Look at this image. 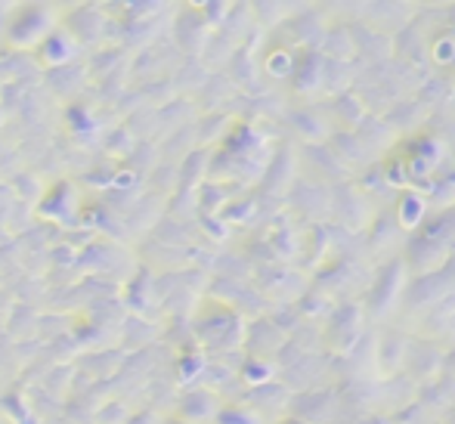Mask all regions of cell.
Instances as JSON below:
<instances>
[{
  "label": "cell",
  "mask_w": 455,
  "mask_h": 424,
  "mask_svg": "<svg viewBox=\"0 0 455 424\" xmlns=\"http://www.w3.org/2000/svg\"><path fill=\"white\" fill-rule=\"evenodd\" d=\"M371 220H375V208L365 202V196L354 180L331 186V220L329 223H335V227L347 229V233H354V236H363Z\"/></svg>",
  "instance_id": "obj_5"
},
{
  "label": "cell",
  "mask_w": 455,
  "mask_h": 424,
  "mask_svg": "<svg viewBox=\"0 0 455 424\" xmlns=\"http://www.w3.org/2000/svg\"><path fill=\"white\" fill-rule=\"evenodd\" d=\"M443 273H446V276H450V282H452V288H455V254L450 257V260H446Z\"/></svg>",
  "instance_id": "obj_25"
},
{
  "label": "cell",
  "mask_w": 455,
  "mask_h": 424,
  "mask_svg": "<svg viewBox=\"0 0 455 424\" xmlns=\"http://www.w3.org/2000/svg\"><path fill=\"white\" fill-rule=\"evenodd\" d=\"M354 133L360 137V143L378 158V162H384V158H387L390 152L396 149V143H400V137L390 131L387 121L378 118V115H365V118L360 121V127H356Z\"/></svg>",
  "instance_id": "obj_14"
},
{
  "label": "cell",
  "mask_w": 455,
  "mask_h": 424,
  "mask_svg": "<svg viewBox=\"0 0 455 424\" xmlns=\"http://www.w3.org/2000/svg\"><path fill=\"white\" fill-rule=\"evenodd\" d=\"M443 375H450V378H455V347H450V350H446Z\"/></svg>",
  "instance_id": "obj_24"
},
{
  "label": "cell",
  "mask_w": 455,
  "mask_h": 424,
  "mask_svg": "<svg viewBox=\"0 0 455 424\" xmlns=\"http://www.w3.org/2000/svg\"><path fill=\"white\" fill-rule=\"evenodd\" d=\"M390 214H394V220L412 236L415 229L431 217V208H427V198L421 189H400L396 202L390 204Z\"/></svg>",
  "instance_id": "obj_17"
},
{
  "label": "cell",
  "mask_w": 455,
  "mask_h": 424,
  "mask_svg": "<svg viewBox=\"0 0 455 424\" xmlns=\"http://www.w3.org/2000/svg\"><path fill=\"white\" fill-rule=\"evenodd\" d=\"M421 192H425L431 214H440V211L455 208V168H450L446 173H440L437 180H431V183H427Z\"/></svg>",
  "instance_id": "obj_20"
},
{
  "label": "cell",
  "mask_w": 455,
  "mask_h": 424,
  "mask_svg": "<svg viewBox=\"0 0 455 424\" xmlns=\"http://www.w3.org/2000/svg\"><path fill=\"white\" fill-rule=\"evenodd\" d=\"M329 146H331V152H335L338 158H341V164L347 168L350 173H363L365 168H371V164L378 162L375 156H371L369 149L360 143V137H356L354 131H335L329 137Z\"/></svg>",
  "instance_id": "obj_15"
},
{
  "label": "cell",
  "mask_w": 455,
  "mask_h": 424,
  "mask_svg": "<svg viewBox=\"0 0 455 424\" xmlns=\"http://www.w3.org/2000/svg\"><path fill=\"white\" fill-rule=\"evenodd\" d=\"M412 332L400 329V325H384L375 329V359H378V378H394L403 375L406 369L409 347H412Z\"/></svg>",
  "instance_id": "obj_7"
},
{
  "label": "cell",
  "mask_w": 455,
  "mask_h": 424,
  "mask_svg": "<svg viewBox=\"0 0 455 424\" xmlns=\"http://www.w3.org/2000/svg\"><path fill=\"white\" fill-rule=\"evenodd\" d=\"M450 118H455V96H452V106H450Z\"/></svg>",
  "instance_id": "obj_26"
},
{
  "label": "cell",
  "mask_w": 455,
  "mask_h": 424,
  "mask_svg": "<svg viewBox=\"0 0 455 424\" xmlns=\"http://www.w3.org/2000/svg\"><path fill=\"white\" fill-rule=\"evenodd\" d=\"M319 53H323L325 60H335V62H356V50H354V37H350V25L331 19L329 28H325L323 44H319Z\"/></svg>",
  "instance_id": "obj_18"
},
{
  "label": "cell",
  "mask_w": 455,
  "mask_h": 424,
  "mask_svg": "<svg viewBox=\"0 0 455 424\" xmlns=\"http://www.w3.org/2000/svg\"><path fill=\"white\" fill-rule=\"evenodd\" d=\"M323 108H325V115H329V124L335 127V131H356L360 121L369 115L363 106V100L354 93V90L331 96V100H323Z\"/></svg>",
  "instance_id": "obj_16"
},
{
  "label": "cell",
  "mask_w": 455,
  "mask_h": 424,
  "mask_svg": "<svg viewBox=\"0 0 455 424\" xmlns=\"http://www.w3.org/2000/svg\"><path fill=\"white\" fill-rule=\"evenodd\" d=\"M427 131L437 133V140L443 143L446 156H450V162H452V168H455V118H450V115H443V118H431Z\"/></svg>",
  "instance_id": "obj_21"
},
{
  "label": "cell",
  "mask_w": 455,
  "mask_h": 424,
  "mask_svg": "<svg viewBox=\"0 0 455 424\" xmlns=\"http://www.w3.org/2000/svg\"><path fill=\"white\" fill-rule=\"evenodd\" d=\"M419 403L434 415V419L443 421V415L455 406V378L440 375L437 381L419 388Z\"/></svg>",
  "instance_id": "obj_19"
},
{
  "label": "cell",
  "mask_w": 455,
  "mask_h": 424,
  "mask_svg": "<svg viewBox=\"0 0 455 424\" xmlns=\"http://www.w3.org/2000/svg\"><path fill=\"white\" fill-rule=\"evenodd\" d=\"M384 121H387L390 131H394L396 137L409 140V137H415V133L427 131V124H431V115L425 112V106H421L415 96H409V100L396 102V106L384 115Z\"/></svg>",
  "instance_id": "obj_13"
},
{
  "label": "cell",
  "mask_w": 455,
  "mask_h": 424,
  "mask_svg": "<svg viewBox=\"0 0 455 424\" xmlns=\"http://www.w3.org/2000/svg\"><path fill=\"white\" fill-rule=\"evenodd\" d=\"M288 202H291L294 214H298L307 227L331 220V189L316 183V180L294 177V183L288 186Z\"/></svg>",
  "instance_id": "obj_6"
},
{
  "label": "cell",
  "mask_w": 455,
  "mask_h": 424,
  "mask_svg": "<svg viewBox=\"0 0 455 424\" xmlns=\"http://www.w3.org/2000/svg\"><path fill=\"white\" fill-rule=\"evenodd\" d=\"M415 10H419V4H365L363 22L371 25L375 31H381V35L394 37L396 31L412 25Z\"/></svg>",
  "instance_id": "obj_10"
},
{
  "label": "cell",
  "mask_w": 455,
  "mask_h": 424,
  "mask_svg": "<svg viewBox=\"0 0 455 424\" xmlns=\"http://www.w3.org/2000/svg\"><path fill=\"white\" fill-rule=\"evenodd\" d=\"M350 424H396V419H390V415H363V419H356V421H350Z\"/></svg>",
  "instance_id": "obj_23"
},
{
  "label": "cell",
  "mask_w": 455,
  "mask_h": 424,
  "mask_svg": "<svg viewBox=\"0 0 455 424\" xmlns=\"http://www.w3.org/2000/svg\"><path fill=\"white\" fill-rule=\"evenodd\" d=\"M409 233L394 220V214L387 211H378L375 220L369 223V229L363 233V248H365V260L371 267H381L387 260H396L406 248Z\"/></svg>",
  "instance_id": "obj_4"
},
{
  "label": "cell",
  "mask_w": 455,
  "mask_h": 424,
  "mask_svg": "<svg viewBox=\"0 0 455 424\" xmlns=\"http://www.w3.org/2000/svg\"><path fill=\"white\" fill-rule=\"evenodd\" d=\"M298 158H300V164H304V168L316 171V177H310V180L329 186V189H331V186H338V183H347V180H354V173L344 168L341 158L331 152L329 143H304V146H300V152H298Z\"/></svg>",
  "instance_id": "obj_9"
},
{
  "label": "cell",
  "mask_w": 455,
  "mask_h": 424,
  "mask_svg": "<svg viewBox=\"0 0 455 424\" xmlns=\"http://www.w3.org/2000/svg\"><path fill=\"white\" fill-rule=\"evenodd\" d=\"M406 285H409V269H406V263H403V257L375 267V276H371L369 288H365V294L360 298V307L365 313L369 329L394 325Z\"/></svg>",
  "instance_id": "obj_1"
},
{
  "label": "cell",
  "mask_w": 455,
  "mask_h": 424,
  "mask_svg": "<svg viewBox=\"0 0 455 424\" xmlns=\"http://www.w3.org/2000/svg\"><path fill=\"white\" fill-rule=\"evenodd\" d=\"M371 276H375V267L369 260H329L310 276L313 288L323 292L329 300L335 304H344V300H360L369 288Z\"/></svg>",
  "instance_id": "obj_2"
},
{
  "label": "cell",
  "mask_w": 455,
  "mask_h": 424,
  "mask_svg": "<svg viewBox=\"0 0 455 424\" xmlns=\"http://www.w3.org/2000/svg\"><path fill=\"white\" fill-rule=\"evenodd\" d=\"M443 363H446V347H440L437 340H427V338H412L403 375L415 388H425V384L437 381L443 375Z\"/></svg>",
  "instance_id": "obj_8"
},
{
  "label": "cell",
  "mask_w": 455,
  "mask_h": 424,
  "mask_svg": "<svg viewBox=\"0 0 455 424\" xmlns=\"http://www.w3.org/2000/svg\"><path fill=\"white\" fill-rule=\"evenodd\" d=\"M369 332L365 313L360 300H344L331 310V316L323 323V340L329 356H344L347 350H354V344Z\"/></svg>",
  "instance_id": "obj_3"
},
{
  "label": "cell",
  "mask_w": 455,
  "mask_h": 424,
  "mask_svg": "<svg viewBox=\"0 0 455 424\" xmlns=\"http://www.w3.org/2000/svg\"><path fill=\"white\" fill-rule=\"evenodd\" d=\"M415 100L425 106V112L431 115V118H443V115H450V106H452V96H455V84L446 75L440 72H427L425 81L419 84L415 90Z\"/></svg>",
  "instance_id": "obj_12"
},
{
  "label": "cell",
  "mask_w": 455,
  "mask_h": 424,
  "mask_svg": "<svg viewBox=\"0 0 455 424\" xmlns=\"http://www.w3.org/2000/svg\"><path fill=\"white\" fill-rule=\"evenodd\" d=\"M350 37H354V50H356V62L360 66H381L390 60V37L375 31L371 25L350 22Z\"/></svg>",
  "instance_id": "obj_11"
},
{
  "label": "cell",
  "mask_w": 455,
  "mask_h": 424,
  "mask_svg": "<svg viewBox=\"0 0 455 424\" xmlns=\"http://www.w3.org/2000/svg\"><path fill=\"white\" fill-rule=\"evenodd\" d=\"M431 220H434V227H437L443 245L450 248V254H455V208L440 211V214H431Z\"/></svg>",
  "instance_id": "obj_22"
}]
</instances>
